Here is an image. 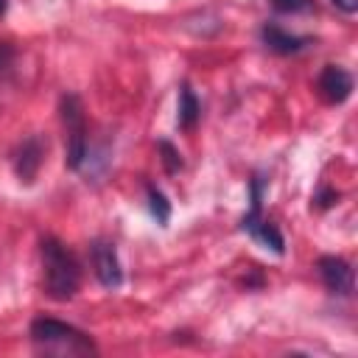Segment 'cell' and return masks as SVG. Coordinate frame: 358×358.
I'll use <instances>...</instances> for the list:
<instances>
[{
    "label": "cell",
    "instance_id": "1",
    "mask_svg": "<svg viewBox=\"0 0 358 358\" xmlns=\"http://www.w3.org/2000/svg\"><path fill=\"white\" fill-rule=\"evenodd\" d=\"M42 282L50 299L67 302L76 296L81 285V268L73 257V252L64 249L56 238H42Z\"/></svg>",
    "mask_w": 358,
    "mask_h": 358
},
{
    "label": "cell",
    "instance_id": "2",
    "mask_svg": "<svg viewBox=\"0 0 358 358\" xmlns=\"http://www.w3.org/2000/svg\"><path fill=\"white\" fill-rule=\"evenodd\" d=\"M31 338L39 350H48V352H62V355H95L98 352L87 333H81L73 324L45 319V316L31 322Z\"/></svg>",
    "mask_w": 358,
    "mask_h": 358
},
{
    "label": "cell",
    "instance_id": "3",
    "mask_svg": "<svg viewBox=\"0 0 358 358\" xmlns=\"http://www.w3.org/2000/svg\"><path fill=\"white\" fill-rule=\"evenodd\" d=\"M62 123H64V165L70 171H78L87 159V123H84V106L76 92L62 95L59 103Z\"/></svg>",
    "mask_w": 358,
    "mask_h": 358
},
{
    "label": "cell",
    "instance_id": "4",
    "mask_svg": "<svg viewBox=\"0 0 358 358\" xmlns=\"http://www.w3.org/2000/svg\"><path fill=\"white\" fill-rule=\"evenodd\" d=\"M92 266H95V277L103 288H117L123 282V268H120L115 243L95 241L92 243Z\"/></svg>",
    "mask_w": 358,
    "mask_h": 358
},
{
    "label": "cell",
    "instance_id": "5",
    "mask_svg": "<svg viewBox=\"0 0 358 358\" xmlns=\"http://www.w3.org/2000/svg\"><path fill=\"white\" fill-rule=\"evenodd\" d=\"M316 268H319V277H322L327 291H333L338 296H350L352 294V266L344 257L324 255V257H319Z\"/></svg>",
    "mask_w": 358,
    "mask_h": 358
},
{
    "label": "cell",
    "instance_id": "6",
    "mask_svg": "<svg viewBox=\"0 0 358 358\" xmlns=\"http://www.w3.org/2000/svg\"><path fill=\"white\" fill-rule=\"evenodd\" d=\"M319 95L327 103H344L352 95V76L338 64H327L319 76Z\"/></svg>",
    "mask_w": 358,
    "mask_h": 358
},
{
    "label": "cell",
    "instance_id": "7",
    "mask_svg": "<svg viewBox=\"0 0 358 358\" xmlns=\"http://www.w3.org/2000/svg\"><path fill=\"white\" fill-rule=\"evenodd\" d=\"M42 154H45V145L39 137H28L22 140V145L17 148L14 154V173L22 185H31L42 168Z\"/></svg>",
    "mask_w": 358,
    "mask_h": 358
},
{
    "label": "cell",
    "instance_id": "8",
    "mask_svg": "<svg viewBox=\"0 0 358 358\" xmlns=\"http://www.w3.org/2000/svg\"><path fill=\"white\" fill-rule=\"evenodd\" d=\"M241 229L249 232L257 243H263V246L271 249L274 255H282V252H285V241H282L280 229H277L271 221H263V218H260V210H249V213L241 218Z\"/></svg>",
    "mask_w": 358,
    "mask_h": 358
},
{
    "label": "cell",
    "instance_id": "9",
    "mask_svg": "<svg viewBox=\"0 0 358 358\" xmlns=\"http://www.w3.org/2000/svg\"><path fill=\"white\" fill-rule=\"evenodd\" d=\"M260 39H263V45H266L271 53H280V56L299 53V50L308 48V42H310V39H305V36L288 34V31H282L280 25H268V22L260 28Z\"/></svg>",
    "mask_w": 358,
    "mask_h": 358
},
{
    "label": "cell",
    "instance_id": "10",
    "mask_svg": "<svg viewBox=\"0 0 358 358\" xmlns=\"http://www.w3.org/2000/svg\"><path fill=\"white\" fill-rule=\"evenodd\" d=\"M199 115H201V106H199L196 92H193L187 84H182V87H179V115H176L179 129H185V131L193 129L196 120H199Z\"/></svg>",
    "mask_w": 358,
    "mask_h": 358
},
{
    "label": "cell",
    "instance_id": "11",
    "mask_svg": "<svg viewBox=\"0 0 358 358\" xmlns=\"http://www.w3.org/2000/svg\"><path fill=\"white\" fill-rule=\"evenodd\" d=\"M148 210H151V215L157 218L159 227H165V224L171 221V201H168L165 193L157 190V187H148Z\"/></svg>",
    "mask_w": 358,
    "mask_h": 358
},
{
    "label": "cell",
    "instance_id": "12",
    "mask_svg": "<svg viewBox=\"0 0 358 358\" xmlns=\"http://www.w3.org/2000/svg\"><path fill=\"white\" fill-rule=\"evenodd\" d=\"M157 148H159V154H162V165H165V173H176V171L182 168V157H179V151L173 148V143H168V140H159V143H157Z\"/></svg>",
    "mask_w": 358,
    "mask_h": 358
},
{
    "label": "cell",
    "instance_id": "13",
    "mask_svg": "<svg viewBox=\"0 0 358 358\" xmlns=\"http://www.w3.org/2000/svg\"><path fill=\"white\" fill-rule=\"evenodd\" d=\"M271 6L282 14H302V11H310L313 0H271Z\"/></svg>",
    "mask_w": 358,
    "mask_h": 358
},
{
    "label": "cell",
    "instance_id": "14",
    "mask_svg": "<svg viewBox=\"0 0 358 358\" xmlns=\"http://www.w3.org/2000/svg\"><path fill=\"white\" fill-rule=\"evenodd\" d=\"M313 201H316V207H319V210H327L333 201H338V193H336L333 187H322V190L313 196Z\"/></svg>",
    "mask_w": 358,
    "mask_h": 358
},
{
    "label": "cell",
    "instance_id": "15",
    "mask_svg": "<svg viewBox=\"0 0 358 358\" xmlns=\"http://www.w3.org/2000/svg\"><path fill=\"white\" fill-rule=\"evenodd\" d=\"M14 64V48L8 42H0V76H6Z\"/></svg>",
    "mask_w": 358,
    "mask_h": 358
},
{
    "label": "cell",
    "instance_id": "16",
    "mask_svg": "<svg viewBox=\"0 0 358 358\" xmlns=\"http://www.w3.org/2000/svg\"><path fill=\"white\" fill-rule=\"evenodd\" d=\"M333 6H338L344 14H355V8H358V0H333Z\"/></svg>",
    "mask_w": 358,
    "mask_h": 358
},
{
    "label": "cell",
    "instance_id": "17",
    "mask_svg": "<svg viewBox=\"0 0 358 358\" xmlns=\"http://www.w3.org/2000/svg\"><path fill=\"white\" fill-rule=\"evenodd\" d=\"M6 8H8V3H6V0H0V14H6Z\"/></svg>",
    "mask_w": 358,
    "mask_h": 358
}]
</instances>
